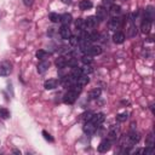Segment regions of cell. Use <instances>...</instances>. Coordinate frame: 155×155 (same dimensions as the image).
Returning <instances> with one entry per match:
<instances>
[{
  "label": "cell",
  "instance_id": "obj_7",
  "mask_svg": "<svg viewBox=\"0 0 155 155\" xmlns=\"http://www.w3.org/2000/svg\"><path fill=\"white\" fill-rule=\"evenodd\" d=\"M120 27H121V18H120L119 16L112 17V18L109 20V29L116 30V29H119Z\"/></svg>",
  "mask_w": 155,
  "mask_h": 155
},
{
  "label": "cell",
  "instance_id": "obj_19",
  "mask_svg": "<svg viewBox=\"0 0 155 155\" xmlns=\"http://www.w3.org/2000/svg\"><path fill=\"white\" fill-rule=\"evenodd\" d=\"M125 39H126V36L122 32H115L113 35V41L115 44H122L125 41Z\"/></svg>",
  "mask_w": 155,
  "mask_h": 155
},
{
  "label": "cell",
  "instance_id": "obj_3",
  "mask_svg": "<svg viewBox=\"0 0 155 155\" xmlns=\"http://www.w3.org/2000/svg\"><path fill=\"white\" fill-rule=\"evenodd\" d=\"M107 16H108V10L106 6H97L96 9V18L100 21V22H103L107 20Z\"/></svg>",
  "mask_w": 155,
  "mask_h": 155
},
{
  "label": "cell",
  "instance_id": "obj_18",
  "mask_svg": "<svg viewBox=\"0 0 155 155\" xmlns=\"http://www.w3.org/2000/svg\"><path fill=\"white\" fill-rule=\"evenodd\" d=\"M150 29H151V21L144 18L143 22H142V24H141V30H142V33H143V34H148V33L150 32Z\"/></svg>",
  "mask_w": 155,
  "mask_h": 155
},
{
  "label": "cell",
  "instance_id": "obj_26",
  "mask_svg": "<svg viewBox=\"0 0 155 155\" xmlns=\"http://www.w3.org/2000/svg\"><path fill=\"white\" fill-rule=\"evenodd\" d=\"M101 93H102L101 89H93L92 91H90V93H89V97H90L91 100H97V98L101 96Z\"/></svg>",
  "mask_w": 155,
  "mask_h": 155
},
{
  "label": "cell",
  "instance_id": "obj_10",
  "mask_svg": "<svg viewBox=\"0 0 155 155\" xmlns=\"http://www.w3.org/2000/svg\"><path fill=\"white\" fill-rule=\"evenodd\" d=\"M101 53H102V47H101V46H93V45H91V46L85 51V55H89V56H91V57L98 56V55H101Z\"/></svg>",
  "mask_w": 155,
  "mask_h": 155
},
{
  "label": "cell",
  "instance_id": "obj_28",
  "mask_svg": "<svg viewBox=\"0 0 155 155\" xmlns=\"http://www.w3.org/2000/svg\"><path fill=\"white\" fill-rule=\"evenodd\" d=\"M108 139H110V141H113V139H116V137H118V128H115V127H112L110 128V131H109V133H108Z\"/></svg>",
  "mask_w": 155,
  "mask_h": 155
},
{
  "label": "cell",
  "instance_id": "obj_31",
  "mask_svg": "<svg viewBox=\"0 0 155 155\" xmlns=\"http://www.w3.org/2000/svg\"><path fill=\"white\" fill-rule=\"evenodd\" d=\"M69 40V44H70V46H78V44H79V38L78 36H75V35H70V38L68 39Z\"/></svg>",
  "mask_w": 155,
  "mask_h": 155
},
{
  "label": "cell",
  "instance_id": "obj_40",
  "mask_svg": "<svg viewBox=\"0 0 155 155\" xmlns=\"http://www.w3.org/2000/svg\"><path fill=\"white\" fill-rule=\"evenodd\" d=\"M33 3H34V0H23V4H24L26 6H32Z\"/></svg>",
  "mask_w": 155,
  "mask_h": 155
},
{
  "label": "cell",
  "instance_id": "obj_32",
  "mask_svg": "<svg viewBox=\"0 0 155 155\" xmlns=\"http://www.w3.org/2000/svg\"><path fill=\"white\" fill-rule=\"evenodd\" d=\"M81 70H83V74H85V75H89V74H91V73L93 71V69L90 67V64H85V65L81 68Z\"/></svg>",
  "mask_w": 155,
  "mask_h": 155
},
{
  "label": "cell",
  "instance_id": "obj_38",
  "mask_svg": "<svg viewBox=\"0 0 155 155\" xmlns=\"http://www.w3.org/2000/svg\"><path fill=\"white\" fill-rule=\"evenodd\" d=\"M114 2H115V0H103V4L106 6H110V5L114 4Z\"/></svg>",
  "mask_w": 155,
  "mask_h": 155
},
{
  "label": "cell",
  "instance_id": "obj_4",
  "mask_svg": "<svg viewBox=\"0 0 155 155\" xmlns=\"http://www.w3.org/2000/svg\"><path fill=\"white\" fill-rule=\"evenodd\" d=\"M84 23H85V29H93L97 27L98 20L96 18V16H89L87 18L84 20Z\"/></svg>",
  "mask_w": 155,
  "mask_h": 155
},
{
  "label": "cell",
  "instance_id": "obj_37",
  "mask_svg": "<svg viewBox=\"0 0 155 155\" xmlns=\"http://www.w3.org/2000/svg\"><path fill=\"white\" fill-rule=\"evenodd\" d=\"M43 136H44V138L46 139V141H49V142H53V138L51 137V134L50 133H47L46 131H43Z\"/></svg>",
  "mask_w": 155,
  "mask_h": 155
},
{
  "label": "cell",
  "instance_id": "obj_13",
  "mask_svg": "<svg viewBox=\"0 0 155 155\" xmlns=\"http://www.w3.org/2000/svg\"><path fill=\"white\" fill-rule=\"evenodd\" d=\"M58 85H59V81L57 79H49L45 81L44 87L46 90H55L56 87H58Z\"/></svg>",
  "mask_w": 155,
  "mask_h": 155
},
{
  "label": "cell",
  "instance_id": "obj_23",
  "mask_svg": "<svg viewBox=\"0 0 155 155\" xmlns=\"http://www.w3.org/2000/svg\"><path fill=\"white\" fill-rule=\"evenodd\" d=\"M67 62H68V59H67L65 57L61 56V57H58V58L56 59V67H57L58 69H63V68L67 67Z\"/></svg>",
  "mask_w": 155,
  "mask_h": 155
},
{
  "label": "cell",
  "instance_id": "obj_41",
  "mask_svg": "<svg viewBox=\"0 0 155 155\" xmlns=\"http://www.w3.org/2000/svg\"><path fill=\"white\" fill-rule=\"evenodd\" d=\"M61 2H62L63 4H67V5H69V4L73 2V0H61Z\"/></svg>",
  "mask_w": 155,
  "mask_h": 155
},
{
  "label": "cell",
  "instance_id": "obj_6",
  "mask_svg": "<svg viewBox=\"0 0 155 155\" xmlns=\"http://www.w3.org/2000/svg\"><path fill=\"white\" fill-rule=\"evenodd\" d=\"M104 120H106V115H104V113H97V114H93V115H92V118H91V122H92V124H95L97 127H98V126H101V125L104 122Z\"/></svg>",
  "mask_w": 155,
  "mask_h": 155
},
{
  "label": "cell",
  "instance_id": "obj_35",
  "mask_svg": "<svg viewBox=\"0 0 155 155\" xmlns=\"http://www.w3.org/2000/svg\"><path fill=\"white\" fill-rule=\"evenodd\" d=\"M83 62L85 63V64H91L92 63V57L91 56H89V55H85V56H83Z\"/></svg>",
  "mask_w": 155,
  "mask_h": 155
},
{
  "label": "cell",
  "instance_id": "obj_2",
  "mask_svg": "<svg viewBox=\"0 0 155 155\" xmlns=\"http://www.w3.org/2000/svg\"><path fill=\"white\" fill-rule=\"evenodd\" d=\"M12 71V64L9 61L0 62V76H8Z\"/></svg>",
  "mask_w": 155,
  "mask_h": 155
},
{
  "label": "cell",
  "instance_id": "obj_17",
  "mask_svg": "<svg viewBox=\"0 0 155 155\" xmlns=\"http://www.w3.org/2000/svg\"><path fill=\"white\" fill-rule=\"evenodd\" d=\"M59 22L62 23V26H69L73 22V16L70 14H63L59 17Z\"/></svg>",
  "mask_w": 155,
  "mask_h": 155
},
{
  "label": "cell",
  "instance_id": "obj_43",
  "mask_svg": "<svg viewBox=\"0 0 155 155\" xmlns=\"http://www.w3.org/2000/svg\"><path fill=\"white\" fill-rule=\"evenodd\" d=\"M122 2H126V0H122Z\"/></svg>",
  "mask_w": 155,
  "mask_h": 155
},
{
  "label": "cell",
  "instance_id": "obj_14",
  "mask_svg": "<svg viewBox=\"0 0 155 155\" xmlns=\"http://www.w3.org/2000/svg\"><path fill=\"white\" fill-rule=\"evenodd\" d=\"M50 61H47V59H43L39 64H38V73L39 74H44L49 68H50Z\"/></svg>",
  "mask_w": 155,
  "mask_h": 155
},
{
  "label": "cell",
  "instance_id": "obj_27",
  "mask_svg": "<svg viewBox=\"0 0 155 155\" xmlns=\"http://www.w3.org/2000/svg\"><path fill=\"white\" fill-rule=\"evenodd\" d=\"M59 15L58 14H56V12H51L50 15H49V20L52 22V23H58L59 22Z\"/></svg>",
  "mask_w": 155,
  "mask_h": 155
},
{
  "label": "cell",
  "instance_id": "obj_39",
  "mask_svg": "<svg viewBox=\"0 0 155 155\" xmlns=\"http://www.w3.org/2000/svg\"><path fill=\"white\" fill-rule=\"evenodd\" d=\"M147 144H148V145H153V144H154V142H153V134H151V133L148 136V141H147Z\"/></svg>",
  "mask_w": 155,
  "mask_h": 155
},
{
  "label": "cell",
  "instance_id": "obj_1",
  "mask_svg": "<svg viewBox=\"0 0 155 155\" xmlns=\"http://www.w3.org/2000/svg\"><path fill=\"white\" fill-rule=\"evenodd\" d=\"M78 92H75L74 90H71V89H69L67 92H65V95H64V97H63V102L65 103V104H73V103H75V101L78 100Z\"/></svg>",
  "mask_w": 155,
  "mask_h": 155
},
{
  "label": "cell",
  "instance_id": "obj_29",
  "mask_svg": "<svg viewBox=\"0 0 155 155\" xmlns=\"http://www.w3.org/2000/svg\"><path fill=\"white\" fill-rule=\"evenodd\" d=\"M127 118H128V114H127L126 112H124V113H120V114H118V115H116V121H119V122H124V121H126V120H127Z\"/></svg>",
  "mask_w": 155,
  "mask_h": 155
},
{
  "label": "cell",
  "instance_id": "obj_9",
  "mask_svg": "<svg viewBox=\"0 0 155 155\" xmlns=\"http://www.w3.org/2000/svg\"><path fill=\"white\" fill-rule=\"evenodd\" d=\"M144 18L145 20H149V21H154V18H155V10H154V6H151V5H148L147 8H145V10H144Z\"/></svg>",
  "mask_w": 155,
  "mask_h": 155
},
{
  "label": "cell",
  "instance_id": "obj_36",
  "mask_svg": "<svg viewBox=\"0 0 155 155\" xmlns=\"http://www.w3.org/2000/svg\"><path fill=\"white\" fill-rule=\"evenodd\" d=\"M92 115H93V113H92V112H87V113H85V114L83 115V119H84L85 121H90V120H91V118H92Z\"/></svg>",
  "mask_w": 155,
  "mask_h": 155
},
{
  "label": "cell",
  "instance_id": "obj_21",
  "mask_svg": "<svg viewBox=\"0 0 155 155\" xmlns=\"http://www.w3.org/2000/svg\"><path fill=\"white\" fill-rule=\"evenodd\" d=\"M92 6H93V4H92L91 0H81V2L79 3V8H80V10H83V11L90 10Z\"/></svg>",
  "mask_w": 155,
  "mask_h": 155
},
{
  "label": "cell",
  "instance_id": "obj_30",
  "mask_svg": "<svg viewBox=\"0 0 155 155\" xmlns=\"http://www.w3.org/2000/svg\"><path fill=\"white\" fill-rule=\"evenodd\" d=\"M75 27L78 29H80V30H84L85 29V23H84V20L83 18H78L75 21Z\"/></svg>",
  "mask_w": 155,
  "mask_h": 155
},
{
  "label": "cell",
  "instance_id": "obj_25",
  "mask_svg": "<svg viewBox=\"0 0 155 155\" xmlns=\"http://www.w3.org/2000/svg\"><path fill=\"white\" fill-rule=\"evenodd\" d=\"M35 56H36V58H38V59L43 61V59H46V58L49 57V52H47V51H45V50H38V51H36V53H35Z\"/></svg>",
  "mask_w": 155,
  "mask_h": 155
},
{
  "label": "cell",
  "instance_id": "obj_20",
  "mask_svg": "<svg viewBox=\"0 0 155 155\" xmlns=\"http://www.w3.org/2000/svg\"><path fill=\"white\" fill-rule=\"evenodd\" d=\"M78 85H80V86H86L89 83H90V78H89V75H85V74H83L80 78H78L76 79V81H75Z\"/></svg>",
  "mask_w": 155,
  "mask_h": 155
},
{
  "label": "cell",
  "instance_id": "obj_15",
  "mask_svg": "<svg viewBox=\"0 0 155 155\" xmlns=\"http://www.w3.org/2000/svg\"><path fill=\"white\" fill-rule=\"evenodd\" d=\"M136 34H137V27H136L133 20L130 18V26H128V29H127V36L128 38H133V36H136Z\"/></svg>",
  "mask_w": 155,
  "mask_h": 155
},
{
  "label": "cell",
  "instance_id": "obj_33",
  "mask_svg": "<svg viewBox=\"0 0 155 155\" xmlns=\"http://www.w3.org/2000/svg\"><path fill=\"white\" fill-rule=\"evenodd\" d=\"M89 39L91 40V43H92V41H97V40L100 39V34H98L97 32H92L91 34H89Z\"/></svg>",
  "mask_w": 155,
  "mask_h": 155
},
{
  "label": "cell",
  "instance_id": "obj_34",
  "mask_svg": "<svg viewBox=\"0 0 155 155\" xmlns=\"http://www.w3.org/2000/svg\"><path fill=\"white\" fill-rule=\"evenodd\" d=\"M142 151H143L145 155H153V154H154V147H153V145H148V147H147L145 149H143Z\"/></svg>",
  "mask_w": 155,
  "mask_h": 155
},
{
  "label": "cell",
  "instance_id": "obj_16",
  "mask_svg": "<svg viewBox=\"0 0 155 155\" xmlns=\"http://www.w3.org/2000/svg\"><path fill=\"white\" fill-rule=\"evenodd\" d=\"M108 14H110V15H112V17L120 16V14H121V6H120V5H116V4L110 5V9H109Z\"/></svg>",
  "mask_w": 155,
  "mask_h": 155
},
{
  "label": "cell",
  "instance_id": "obj_42",
  "mask_svg": "<svg viewBox=\"0 0 155 155\" xmlns=\"http://www.w3.org/2000/svg\"><path fill=\"white\" fill-rule=\"evenodd\" d=\"M14 153L15 154H21V151H18V150H14Z\"/></svg>",
  "mask_w": 155,
  "mask_h": 155
},
{
  "label": "cell",
  "instance_id": "obj_22",
  "mask_svg": "<svg viewBox=\"0 0 155 155\" xmlns=\"http://www.w3.org/2000/svg\"><path fill=\"white\" fill-rule=\"evenodd\" d=\"M83 75V70H81V68L80 67H74L73 69H71V73H70V76L73 78V79L76 81V79L78 78H80Z\"/></svg>",
  "mask_w": 155,
  "mask_h": 155
},
{
  "label": "cell",
  "instance_id": "obj_11",
  "mask_svg": "<svg viewBox=\"0 0 155 155\" xmlns=\"http://www.w3.org/2000/svg\"><path fill=\"white\" fill-rule=\"evenodd\" d=\"M96 128H97V126H96L95 124H92L91 120H90V121H86L85 125H84V132H85L86 134H89V136L93 134V133L96 132Z\"/></svg>",
  "mask_w": 155,
  "mask_h": 155
},
{
  "label": "cell",
  "instance_id": "obj_5",
  "mask_svg": "<svg viewBox=\"0 0 155 155\" xmlns=\"http://www.w3.org/2000/svg\"><path fill=\"white\" fill-rule=\"evenodd\" d=\"M139 139H141V136H139V133H137L136 131H132L128 136H127V147H132V145H134V144H137L138 142H139Z\"/></svg>",
  "mask_w": 155,
  "mask_h": 155
},
{
  "label": "cell",
  "instance_id": "obj_24",
  "mask_svg": "<svg viewBox=\"0 0 155 155\" xmlns=\"http://www.w3.org/2000/svg\"><path fill=\"white\" fill-rule=\"evenodd\" d=\"M10 118V112L8 110V108L5 107H0V119L6 120Z\"/></svg>",
  "mask_w": 155,
  "mask_h": 155
},
{
  "label": "cell",
  "instance_id": "obj_12",
  "mask_svg": "<svg viewBox=\"0 0 155 155\" xmlns=\"http://www.w3.org/2000/svg\"><path fill=\"white\" fill-rule=\"evenodd\" d=\"M71 35V32L69 29V26H62L59 28V36L63 39V40H68Z\"/></svg>",
  "mask_w": 155,
  "mask_h": 155
},
{
  "label": "cell",
  "instance_id": "obj_8",
  "mask_svg": "<svg viewBox=\"0 0 155 155\" xmlns=\"http://www.w3.org/2000/svg\"><path fill=\"white\" fill-rule=\"evenodd\" d=\"M110 148H112V142H110V139L106 138V139H103V141L100 143V145H98V151H100V153H107Z\"/></svg>",
  "mask_w": 155,
  "mask_h": 155
}]
</instances>
